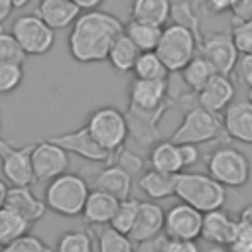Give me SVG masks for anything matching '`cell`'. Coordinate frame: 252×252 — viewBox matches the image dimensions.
Here are the masks:
<instances>
[{
  "instance_id": "10",
  "label": "cell",
  "mask_w": 252,
  "mask_h": 252,
  "mask_svg": "<svg viewBox=\"0 0 252 252\" xmlns=\"http://www.w3.org/2000/svg\"><path fill=\"white\" fill-rule=\"evenodd\" d=\"M32 144L18 148L0 138V169L2 177L10 187H30L33 179L32 171Z\"/></svg>"
},
{
  "instance_id": "38",
  "label": "cell",
  "mask_w": 252,
  "mask_h": 252,
  "mask_svg": "<svg viewBox=\"0 0 252 252\" xmlns=\"http://www.w3.org/2000/svg\"><path fill=\"white\" fill-rule=\"evenodd\" d=\"M0 252H53L39 236H33L30 232H26L24 236L16 238L14 242L2 246Z\"/></svg>"
},
{
  "instance_id": "46",
  "label": "cell",
  "mask_w": 252,
  "mask_h": 252,
  "mask_svg": "<svg viewBox=\"0 0 252 252\" xmlns=\"http://www.w3.org/2000/svg\"><path fill=\"white\" fill-rule=\"evenodd\" d=\"M234 4H236V0H205V8L211 14H224V12L232 10Z\"/></svg>"
},
{
  "instance_id": "42",
  "label": "cell",
  "mask_w": 252,
  "mask_h": 252,
  "mask_svg": "<svg viewBox=\"0 0 252 252\" xmlns=\"http://www.w3.org/2000/svg\"><path fill=\"white\" fill-rule=\"evenodd\" d=\"M161 252H201L197 240H175V238H165Z\"/></svg>"
},
{
  "instance_id": "31",
  "label": "cell",
  "mask_w": 252,
  "mask_h": 252,
  "mask_svg": "<svg viewBox=\"0 0 252 252\" xmlns=\"http://www.w3.org/2000/svg\"><path fill=\"white\" fill-rule=\"evenodd\" d=\"M169 20H171V24H177V26H183V28H187V30H189V32L195 35L197 43L201 45V41H203V33H201L199 16H197L195 8H193L189 2L181 0V2H175V4H171Z\"/></svg>"
},
{
  "instance_id": "9",
  "label": "cell",
  "mask_w": 252,
  "mask_h": 252,
  "mask_svg": "<svg viewBox=\"0 0 252 252\" xmlns=\"http://www.w3.org/2000/svg\"><path fill=\"white\" fill-rule=\"evenodd\" d=\"M169 79H132L128 83V110L138 112H167Z\"/></svg>"
},
{
  "instance_id": "21",
  "label": "cell",
  "mask_w": 252,
  "mask_h": 252,
  "mask_svg": "<svg viewBox=\"0 0 252 252\" xmlns=\"http://www.w3.org/2000/svg\"><path fill=\"white\" fill-rule=\"evenodd\" d=\"M79 14L81 10L71 0H39V6H37V16L53 32L71 28Z\"/></svg>"
},
{
  "instance_id": "24",
  "label": "cell",
  "mask_w": 252,
  "mask_h": 252,
  "mask_svg": "<svg viewBox=\"0 0 252 252\" xmlns=\"http://www.w3.org/2000/svg\"><path fill=\"white\" fill-rule=\"evenodd\" d=\"M138 187L142 193L148 197V201H161L173 195L175 191V175H167L156 169H146L142 171L138 179Z\"/></svg>"
},
{
  "instance_id": "47",
  "label": "cell",
  "mask_w": 252,
  "mask_h": 252,
  "mask_svg": "<svg viewBox=\"0 0 252 252\" xmlns=\"http://www.w3.org/2000/svg\"><path fill=\"white\" fill-rule=\"evenodd\" d=\"M81 12H91V10H98V6L104 2V0H71Z\"/></svg>"
},
{
  "instance_id": "39",
  "label": "cell",
  "mask_w": 252,
  "mask_h": 252,
  "mask_svg": "<svg viewBox=\"0 0 252 252\" xmlns=\"http://www.w3.org/2000/svg\"><path fill=\"white\" fill-rule=\"evenodd\" d=\"M112 159H114V165H118L120 169H124L126 173L134 175V173H142L144 171V161L140 156H136L134 152L126 150V148H120L112 154Z\"/></svg>"
},
{
  "instance_id": "54",
  "label": "cell",
  "mask_w": 252,
  "mask_h": 252,
  "mask_svg": "<svg viewBox=\"0 0 252 252\" xmlns=\"http://www.w3.org/2000/svg\"><path fill=\"white\" fill-rule=\"evenodd\" d=\"M0 124H2V118H0Z\"/></svg>"
},
{
  "instance_id": "50",
  "label": "cell",
  "mask_w": 252,
  "mask_h": 252,
  "mask_svg": "<svg viewBox=\"0 0 252 252\" xmlns=\"http://www.w3.org/2000/svg\"><path fill=\"white\" fill-rule=\"evenodd\" d=\"M8 183L4 179H0V207H4V201H6V193H8Z\"/></svg>"
},
{
  "instance_id": "3",
  "label": "cell",
  "mask_w": 252,
  "mask_h": 252,
  "mask_svg": "<svg viewBox=\"0 0 252 252\" xmlns=\"http://www.w3.org/2000/svg\"><path fill=\"white\" fill-rule=\"evenodd\" d=\"M89 183L81 173H61L45 187V207L61 217H79L89 197Z\"/></svg>"
},
{
  "instance_id": "19",
  "label": "cell",
  "mask_w": 252,
  "mask_h": 252,
  "mask_svg": "<svg viewBox=\"0 0 252 252\" xmlns=\"http://www.w3.org/2000/svg\"><path fill=\"white\" fill-rule=\"evenodd\" d=\"M236 230V220L222 209L203 213L201 238L215 246H228Z\"/></svg>"
},
{
  "instance_id": "26",
  "label": "cell",
  "mask_w": 252,
  "mask_h": 252,
  "mask_svg": "<svg viewBox=\"0 0 252 252\" xmlns=\"http://www.w3.org/2000/svg\"><path fill=\"white\" fill-rule=\"evenodd\" d=\"M140 55V49L132 43V39L122 32L110 45L108 53H106V61L110 63V67L118 73H128L134 69V63Z\"/></svg>"
},
{
  "instance_id": "18",
  "label": "cell",
  "mask_w": 252,
  "mask_h": 252,
  "mask_svg": "<svg viewBox=\"0 0 252 252\" xmlns=\"http://www.w3.org/2000/svg\"><path fill=\"white\" fill-rule=\"evenodd\" d=\"M4 207L10 209L12 213H16L18 217H22L30 224L43 219V215L47 211L45 203L39 197H35L30 187H8Z\"/></svg>"
},
{
  "instance_id": "43",
  "label": "cell",
  "mask_w": 252,
  "mask_h": 252,
  "mask_svg": "<svg viewBox=\"0 0 252 252\" xmlns=\"http://www.w3.org/2000/svg\"><path fill=\"white\" fill-rule=\"evenodd\" d=\"M177 150H179L183 169H187L199 161V148L195 144H177Z\"/></svg>"
},
{
  "instance_id": "36",
  "label": "cell",
  "mask_w": 252,
  "mask_h": 252,
  "mask_svg": "<svg viewBox=\"0 0 252 252\" xmlns=\"http://www.w3.org/2000/svg\"><path fill=\"white\" fill-rule=\"evenodd\" d=\"M230 35H232L234 47L240 55L252 53V20H242V22L232 20Z\"/></svg>"
},
{
  "instance_id": "22",
  "label": "cell",
  "mask_w": 252,
  "mask_h": 252,
  "mask_svg": "<svg viewBox=\"0 0 252 252\" xmlns=\"http://www.w3.org/2000/svg\"><path fill=\"white\" fill-rule=\"evenodd\" d=\"M94 189L104 191L108 195H112L114 199L122 201L128 199L132 193V175L126 173L124 169H120L114 163H108L106 167H102L96 177H94Z\"/></svg>"
},
{
  "instance_id": "1",
  "label": "cell",
  "mask_w": 252,
  "mask_h": 252,
  "mask_svg": "<svg viewBox=\"0 0 252 252\" xmlns=\"http://www.w3.org/2000/svg\"><path fill=\"white\" fill-rule=\"evenodd\" d=\"M124 32V24L118 16L104 10H91L77 16L71 26L67 45L77 63H100L106 61V53L112 41Z\"/></svg>"
},
{
  "instance_id": "35",
  "label": "cell",
  "mask_w": 252,
  "mask_h": 252,
  "mask_svg": "<svg viewBox=\"0 0 252 252\" xmlns=\"http://www.w3.org/2000/svg\"><path fill=\"white\" fill-rule=\"evenodd\" d=\"M24 81V65L0 63V94L14 93Z\"/></svg>"
},
{
  "instance_id": "30",
  "label": "cell",
  "mask_w": 252,
  "mask_h": 252,
  "mask_svg": "<svg viewBox=\"0 0 252 252\" xmlns=\"http://www.w3.org/2000/svg\"><path fill=\"white\" fill-rule=\"evenodd\" d=\"M30 226L32 224L26 222L22 217H18L6 207H0V246H6L16 238L24 236L30 230Z\"/></svg>"
},
{
  "instance_id": "2",
  "label": "cell",
  "mask_w": 252,
  "mask_h": 252,
  "mask_svg": "<svg viewBox=\"0 0 252 252\" xmlns=\"http://www.w3.org/2000/svg\"><path fill=\"white\" fill-rule=\"evenodd\" d=\"M173 195L181 203L197 209L199 213L222 209V205L226 203V189L220 183H217L211 175L197 171L177 173Z\"/></svg>"
},
{
  "instance_id": "51",
  "label": "cell",
  "mask_w": 252,
  "mask_h": 252,
  "mask_svg": "<svg viewBox=\"0 0 252 252\" xmlns=\"http://www.w3.org/2000/svg\"><path fill=\"white\" fill-rule=\"evenodd\" d=\"M205 252H230V250H228L226 246H215V244H213V246H211L209 250H205Z\"/></svg>"
},
{
  "instance_id": "23",
  "label": "cell",
  "mask_w": 252,
  "mask_h": 252,
  "mask_svg": "<svg viewBox=\"0 0 252 252\" xmlns=\"http://www.w3.org/2000/svg\"><path fill=\"white\" fill-rule=\"evenodd\" d=\"M148 165H150V169H156V171H161V173H167V175L181 173L183 165H181L177 144H173L171 140H158L150 148Z\"/></svg>"
},
{
  "instance_id": "40",
  "label": "cell",
  "mask_w": 252,
  "mask_h": 252,
  "mask_svg": "<svg viewBox=\"0 0 252 252\" xmlns=\"http://www.w3.org/2000/svg\"><path fill=\"white\" fill-rule=\"evenodd\" d=\"M226 248L230 252H252V226L236 219V230Z\"/></svg>"
},
{
  "instance_id": "28",
  "label": "cell",
  "mask_w": 252,
  "mask_h": 252,
  "mask_svg": "<svg viewBox=\"0 0 252 252\" xmlns=\"http://www.w3.org/2000/svg\"><path fill=\"white\" fill-rule=\"evenodd\" d=\"M161 30L159 26H152V24H144V22H136L130 20L124 26V33L132 39V43L142 51H156L158 41L161 37Z\"/></svg>"
},
{
  "instance_id": "5",
  "label": "cell",
  "mask_w": 252,
  "mask_h": 252,
  "mask_svg": "<svg viewBox=\"0 0 252 252\" xmlns=\"http://www.w3.org/2000/svg\"><path fill=\"white\" fill-rule=\"evenodd\" d=\"M85 128L93 140L110 154L124 148V142L130 136L126 114L116 106H100L93 110L85 122Z\"/></svg>"
},
{
  "instance_id": "4",
  "label": "cell",
  "mask_w": 252,
  "mask_h": 252,
  "mask_svg": "<svg viewBox=\"0 0 252 252\" xmlns=\"http://www.w3.org/2000/svg\"><path fill=\"white\" fill-rule=\"evenodd\" d=\"M252 165L244 152L232 146H219L207 156V175L224 189H238L250 181Z\"/></svg>"
},
{
  "instance_id": "33",
  "label": "cell",
  "mask_w": 252,
  "mask_h": 252,
  "mask_svg": "<svg viewBox=\"0 0 252 252\" xmlns=\"http://www.w3.org/2000/svg\"><path fill=\"white\" fill-rule=\"evenodd\" d=\"M138 207H140V201L138 199H122L118 201V207H116V213L110 220L108 226H112L114 230L122 232V234H128L134 226V220H136V215H138Z\"/></svg>"
},
{
  "instance_id": "16",
  "label": "cell",
  "mask_w": 252,
  "mask_h": 252,
  "mask_svg": "<svg viewBox=\"0 0 252 252\" xmlns=\"http://www.w3.org/2000/svg\"><path fill=\"white\" fill-rule=\"evenodd\" d=\"M222 116V134L230 140L252 144V102L234 100L226 106Z\"/></svg>"
},
{
  "instance_id": "34",
  "label": "cell",
  "mask_w": 252,
  "mask_h": 252,
  "mask_svg": "<svg viewBox=\"0 0 252 252\" xmlns=\"http://www.w3.org/2000/svg\"><path fill=\"white\" fill-rule=\"evenodd\" d=\"M55 252H93V238L89 230H67L57 238Z\"/></svg>"
},
{
  "instance_id": "53",
  "label": "cell",
  "mask_w": 252,
  "mask_h": 252,
  "mask_svg": "<svg viewBox=\"0 0 252 252\" xmlns=\"http://www.w3.org/2000/svg\"><path fill=\"white\" fill-rule=\"evenodd\" d=\"M248 100H250V102H252V89H250V98H248Z\"/></svg>"
},
{
  "instance_id": "45",
  "label": "cell",
  "mask_w": 252,
  "mask_h": 252,
  "mask_svg": "<svg viewBox=\"0 0 252 252\" xmlns=\"http://www.w3.org/2000/svg\"><path fill=\"white\" fill-rule=\"evenodd\" d=\"M232 20H252V0H236L232 6Z\"/></svg>"
},
{
  "instance_id": "13",
  "label": "cell",
  "mask_w": 252,
  "mask_h": 252,
  "mask_svg": "<svg viewBox=\"0 0 252 252\" xmlns=\"http://www.w3.org/2000/svg\"><path fill=\"white\" fill-rule=\"evenodd\" d=\"M201 224L203 213L179 201L165 211L163 236L175 240H197L201 236Z\"/></svg>"
},
{
  "instance_id": "49",
  "label": "cell",
  "mask_w": 252,
  "mask_h": 252,
  "mask_svg": "<svg viewBox=\"0 0 252 252\" xmlns=\"http://www.w3.org/2000/svg\"><path fill=\"white\" fill-rule=\"evenodd\" d=\"M238 220H242V222H246V224H250V226H252V203H250V205H246V207L238 213Z\"/></svg>"
},
{
  "instance_id": "52",
  "label": "cell",
  "mask_w": 252,
  "mask_h": 252,
  "mask_svg": "<svg viewBox=\"0 0 252 252\" xmlns=\"http://www.w3.org/2000/svg\"><path fill=\"white\" fill-rule=\"evenodd\" d=\"M32 0H12V4H14V8H24V6H28Z\"/></svg>"
},
{
  "instance_id": "15",
  "label": "cell",
  "mask_w": 252,
  "mask_h": 252,
  "mask_svg": "<svg viewBox=\"0 0 252 252\" xmlns=\"http://www.w3.org/2000/svg\"><path fill=\"white\" fill-rule=\"evenodd\" d=\"M197 94V104L209 112H215V114H222L226 110V106L230 102H234V94H236V89H234V83L230 81L228 75H219L215 73L207 85L195 93Z\"/></svg>"
},
{
  "instance_id": "20",
  "label": "cell",
  "mask_w": 252,
  "mask_h": 252,
  "mask_svg": "<svg viewBox=\"0 0 252 252\" xmlns=\"http://www.w3.org/2000/svg\"><path fill=\"white\" fill-rule=\"evenodd\" d=\"M116 207H118V199H114L112 195H108L104 191L91 189L81 215H83L85 222H89L93 226H106V224H110V220L116 213Z\"/></svg>"
},
{
  "instance_id": "7",
  "label": "cell",
  "mask_w": 252,
  "mask_h": 252,
  "mask_svg": "<svg viewBox=\"0 0 252 252\" xmlns=\"http://www.w3.org/2000/svg\"><path fill=\"white\" fill-rule=\"evenodd\" d=\"M222 134V116L201 108L199 104L187 108L181 122L171 134L173 144H205L213 142Z\"/></svg>"
},
{
  "instance_id": "48",
  "label": "cell",
  "mask_w": 252,
  "mask_h": 252,
  "mask_svg": "<svg viewBox=\"0 0 252 252\" xmlns=\"http://www.w3.org/2000/svg\"><path fill=\"white\" fill-rule=\"evenodd\" d=\"M12 10H14L12 0H0V24H4L8 20V16L12 14Z\"/></svg>"
},
{
  "instance_id": "14",
  "label": "cell",
  "mask_w": 252,
  "mask_h": 252,
  "mask_svg": "<svg viewBox=\"0 0 252 252\" xmlns=\"http://www.w3.org/2000/svg\"><path fill=\"white\" fill-rule=\"evenodd\" d=\"M49 142L57 144L59 148H63L67 154H75L87 161H94V163H112V154L102 150L93 136L89 134V130L85 126L73 130V132H65V134H57L47 138Z\"/></svg>"
},
{
  "instance_id": "44",
  "label": "cell",
  "mask_w": 252,
  "mask_h": 252,
  "mask_svg": "<svg viewBox=\"0 0 252 252\" xmlns=\"http://www.w3.org/2000/svg\"><path fill=\"white\" fill-rule=\"evenodd\" d=\"M163 242H165V236L159 234V236H156V238L136 242V244H134V252H161Z\"/></svg>"
},
{
  "instance_id": "37",
  "label": "cell",
  "mask_w": 252,
  "mask_h": 252,
  "mask_svg": "<svg viewBox=\"0 0 252 252\" xmlns=\"http://www.w3.org/2000/svg\"><path fill=\"white\" fill-rule=\"evenodd\" d=\"M26 53L22 51L20 43L14 39L12 33L0 32V63H18L22 65L26 61Z\"/></svg>"
},
{
  "instance_id": "27",
  "label": "cell",
  "mask_w": 252,
  "mask_h": 252,
  "mask_svg": "<svg viewBox=\"0 0 252 252\" xmlns=\"http://www.w3.org/2000/svg\"><path fill=\"white\" fill-rule=\"evenodd\" d=\"M179 73H181V83L191 93H199L207 85V81L215 75V69H213V65L201 53H197Z\"/></svg>"
},
{
  "instance_id": "11",
  "label": "cell",
  "mask_w": 252,
  "mask_h": 252,
  "mask_svg": "<svg viewBox=\"0 0 252 252\" xmlns=\"http://www.w3.org/2000/svg\"><path fill=\"white\" fill-rule=\"evenodd\" d=\"M32 171L35 181H51L69 169V154L49 140L32 144Z\"/></svg>"
},
{
  "instance_id": "17",
  "label": "cell",
  "mask_w": 252,
  "mask_h": 252,
  "mask_svg": "<svg viewBox=\"0 0 252 252\" xmlns=\"http://www.w3.org/2000/svg\"><path fill=\"white\" fill-rule=\"evenodd\" d=\"M163 217H165V211L161 205H158L156 201H140L134 226L128 232L130 240L136 244V242L150 240L163 234Z\"/></svg>"
},
{
  "instance_id": "6",
  "label": "cell",
  "mask_w": 252,
  "mask_h": 252,
  "mask_svg": "<svg viewBox=\"0 0 252 252\" xmlns=\"http://www.w3.org/2000/svg\"><path fill=\"white\" fill-rule=\"evenodd\" d=\"M197 51H199V43L187 28L177 24L163 26L156 53L169 73H179L197 55Z\"/></svg>"
},
{
  "instance_id": "41",
  "label": "cell",
  "mask_w": 252,
  "mask_h": 252,
  "mask_svg": "<svg viewBox=\"0 0 252 252\" xmlns=\"http://www.w3.org/2000/svg\"><path fill=\"white\" fill-rule=\"evenodd\" d=\"M234 75L240 85L252 89V53L238 55V61L234 65Z\"/></svg>"
},
{
  "instance_id": "29",
  "label": "cell",
  "mask_w": 252,
  "mask_h": 252,
  "mask_svg": "<svg viewBox=\"0 0 252 252\" xmlns=\"http://www.w3.org/2000/svg\"><path fill=\"white\" fill-rule=\"evenodd\" d=\"M96 252H134V242L128 234L114 230L112 226H98L96 230Z\"/></svg>"
},
{
  "instance_id": "8",
  "label": "cell",
  "mask_w": 252,
  "mask_h": 252,
  "mask_svg": "<svg viewBox=\"0 0 252 252\" xmlns=\"http://www.w3.org/2000/svg\"><path fill=\"white\" fill-rule=\"evenodd\" d=\"M10 33L20 43L26 55H45L55 43V32L37 14L18 16L12 24Z\"/></svg>"
},
{
  "instance_id": "25",
  "label": "cell",
  "mask_w": 252,
  "mask_h": 252,
  "mask_svg": "<svg viewBox=\"0 0 252 252\" xmlns=\"http://www.w3.org/2000/svg\"><path fill=\"white\" fill-rule=\"evenodd\" d=\"M169 12H171L169 0H132V8H130L132 20L159 28L167 24Z\"/></svg>"
},
{
  "instance_id": "12",
  "label": "cell",
  "mask_w": 252,
  "mask_h": 252,
  "mask_svg": "<svg viewBox=\"0 0 252 252\" xmlns=\"http://www.w3.org/2000/svg\"><path fill=\"white\" fill-rule=\"evenodd\" d=\"M197 53H201L213 65L215 73H219V75H230L234 71V65L240 55L234 47L230 30L203 35V41H201Z\"/></svg>"
},
{
  "instance_id": "32",
  "label": "cell",
  "mask_w": 252,
  "mask_h": 252,
  "mask_svg": "<svg viewBox=\"0 0 252 252\" xmlns=\"http://www.w3.org/2000/svg\"><path fill=\"white\" fill-rule=\"evenodd\" d=\"M132 73L136 79H167L169 75L156 51H142L134 63Z\"/></svg>"
}]
</instances>
